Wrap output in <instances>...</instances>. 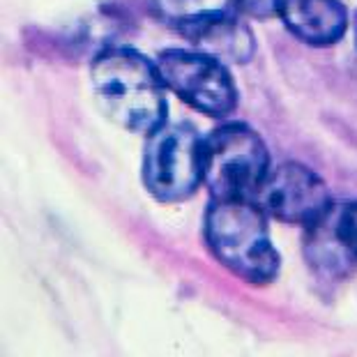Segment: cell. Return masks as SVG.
Returning <instances> with one entry per match:
<instances>
[{
  "mask_svg": "<svg viewBox=\"0 0 357 357\" xmlns=\"http://www.w3.org/2000/svg\"><path fill=\"white\" fill-rule=\"evenodd\" d=\"M277 17L311 47L337 44L348 30V12L339 0H277Z\"/></svg>",
  "mask_w": 357,
  "mask_h": 357,
  "instance_id": "8",
  "label": "cell"
},
{
  "mask_svg": "<svg viewBox=\"0 0 357 357\" xmlns=\"http://www.w3.org/2000/svg\"><path fill=\"white\" fill-rule=\"evenodd\" d=\"M180 35L222 63L245 65L254 56V35L231 10H205L178 21Z\"/></svg>",
  "mask_w": 357,
  "mask_h": 357,
  "instance_id": "7",
  "label": "cell"
},
{
  "mask_svg": "<svg viewBox=\"0 0 357 357\" xmlns=\"http://www.w3.org/2000/svg\"><path fill=\"white\" fill-rule=\"evenodd\" d=\"M201 171L212 199H254L270 171V153L252 127L226 123L203 139Z\"/></svg>",
  "mask_w": 357,
  "mask_h": 357,
  "instance_id": "3",
  "label": "cell"
},
{
  "mask_svg": "<svg viewBox=\"0 0 357 357\" xmlns=\"http://www.w3.org/2000/svg\"><path fill=\"white\" fill-rule=\"evenodd\" d=\"M254 201L265 210V215L305 229L318 224L332 210L328 185L318 178V173L298 162H286L268 171Z\"/></svg>",
  "mask_w": 357,
  "mask_h": 357,
  "instance_id": "6",
  "label": "cell"
},
{
  "mask_svg": "<svg viewBox=\"0 0 357 357\" xmlns=\"http://www.w3.org/2000/svg\"><path fill=\"white\" fill-rule=\"evenodd\" d=\"M355 42H357V17H355Z\"/></svg>",
  "mask_w": 357,
  "mask_h": 357,
  "instance_id": "11",
  "label": "cell"
},
{
  "mask_svg": "<svg viewBox=\"0 0 357 357\" xmlns=\"http://www.w3.org/2000/svg\"><path fill=\"white\" fill-rule=\"evenodd\" d=\"M235 5L256 19H270L277 14V0H235Z\"/></svg>",
  "mask_w": 357,
  "mask_h": 357,
  "instance_id": "10",
  "label": "cell"
},
{
  "mask_svg": "<svg viewBox=\"0 0 357 357\" xmlns=\"http://www.w3.org/2000/svg\"><path fill=\"white\" fill-rule=\"evenodd\" d=\"M205 242L212 256L252 286H268L281 258L270 240L265 210L254 199H212L205 212Z\"/></svg>",
  "mask_w": 357,
  "mask_h": 357,
  "instance_id": "2",
  "label": "cell"
},
{
  "mask_svg": "<svg viewBox=\"0 0 357 357\" xmlns=\"http://www.w3.org/2000/svg\"><path fill=\"white\" fill-rule=\"evenodd\" d=\"M203 136L192 123H164L148 134L143 150V185L162 203L192 199L203 185Z\"/></svg>",
  "mask_w": 357,
  "mask_h": 357,
  "instance_id": "4",
  "label": "cell"
},
{
  "mask_svg": "<svg viewBox=\"0 0 357 357\" xmlns=\"http://www.w3.org/2000/svg\"><path fill=\"white\" fill-rule=\"evenodd\" d=\"M157 70L164 86L185 104L210 118H229L238 106V88L222 60L210 53L169 49L159 53Z\"/></svg>",
  "mask_w": 357,
  "mask_h": 357,
  "instance_id": "5",
  "label": "cell"
},
{
  "mask_svg": "<svg viewBox=\"0 0 357 357\" xmlns=\"http://www.w3.org/2000/svg\"><path fill=\"white\" fill-rule=\"evenodd\" d=\"M334 238L339 240L341 249L348 258L357 261V201L346 203L341 210H330V219Z\"/></svg>",
  "mask_w": 357,
  "mask_h": 357,
  "instance_id": "9",
  "label": "cell"
},
{
  "mask_svg": "<svg viewBox=\"0 0 357 357\" xmlns=\"http://www.w3.org/2000/svg\"><path fill=\"white\" fill-rule=\"evenodd\" d=\"M95 100L106 118L134 134H153L166 123L169 104L157 63L127 47L104 49L90 67Z\"/></svg>",
  "mask_w": 357,
  "mask_h": 357,
  "instance_id": "1",
  "label": "cell"
}]
</instances>
